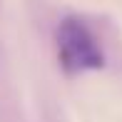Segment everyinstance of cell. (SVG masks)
<instances>
[{
    "mask_svg": "<svg viewBox=\"0 0 122 122\" xmlns=\"http://www.w3.org/2000/svg\"><path fill=\"white\" fill-rule=\"evenodd\" d=\"M60 60L67 70H100L105 65V55L97 40L80 20H62L57 30Z\"/></svg>",
    "mask_w": 122,
    "mask_h": 122,
    "instance_id": "cell-1",
    "label": "cell"
}]
</instances>
